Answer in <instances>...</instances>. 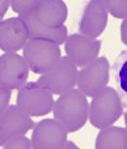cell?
I'll return each instance as SVG.
<instances>
[{
	"mask_svg": "<svg viewBox=\"0 0 127 149\" xmlns=\"http://www.w3.org/2000/svg\"><path fill=\"white\" fill-rule=\"evenodd\" d=\"M31 72L38 75L46 74L61 59L60 46L46 40H29L23 49Z\"/></svg>",
	"mask_w": 127,
	"mask_h": 149,
	"instance_id": "3957f363",
	"label": "cell"
},
{
	"mask_svg": "<svg viewBox=\"0 0 127 149\" xmlns=\"http://www.w3.org/2000/svg\"><path fill=\"white\" fill-rule=\"evenodd\" d=\"M108 9L104 0H92L86 3L80 15L79 33L92 38H98L108 23Z\"/></svg>",
	"mask_w": 127,
	"mask_h": 149,
	"instance_id": "8fae6325",
	"label": "cell"
},
{
	"mask_svg": "<svg viewBox=\"0 0 127 149\" xmlns=\"http://www.w3.org/2000/svg\"><path fill=\"white\" fill-rule=\"evenodd\" d=\"M78 88L61 94L53 104V118L57 120L68 133L80 130L89 120V102Z\"/></svg>",
	"mask_w": 127,
	"mask_h": 149,
	"instance_id": "6da1fadb",
	"label": "cell"
},
{
	"mask_svg": "<svg viewBox=\"0 0 127 149\" xmlns=\"http://www.w3.org/2000/svg\"><path fill=\"white\" fill-rule=\"evenodd\" d=\"M35 121L18 104H10L0 113V145H4L9 139L26 135L35 127Z\"/></svg>",
	"mask_w": 127,
	"mask_h": 149,
	"instance_id": "9c48e42d",
	"label": "cell"
},
{
	"mask_svg": "<svg viewBox=\"0 0 127 149\" xmlns=\"http://www.w3.org/2000/svg\"><path fill=\"white\" fill-rule=\"evenodd\" d=\"M10 98H12V89L6 86L0 84V113L4 112L10 104Z\"/></svg>",
	"mask_w": 127,
	"mask_h": 149,
	"instance_id": "ffe728a7",
	"label": "cell"
},
{
	"mask_svg": "<svg viewBox=\"0 0 127 149\" xmlns=\"http://www.w3.org/2000/svg\"><path fill=\"white\" fill-rule=\"evenodd\" d=\"M28 41V31L19 17L0 22V49L4 54H17Z\"/></svg>",
	"mask_w": 127,
	"mask_h": 149,
	"instance_id": "7c38bea8",
	"label": "cell"
},
{
	"mask_svg": "<svg viewBox=\"0 0 127 149\" xmlns=\"http://www.w3.org/2000/svg\"><path fill=\"white\" fill-rule=\"evenodd\" d=\"M62 149H79V147H78V145H76L75 143H72V141L68 140V141L65 143V145H64Z\"/></svg>",
	"mask_w": 127,
	"mask_h": 149,
	"instance_id": "603a6c76",
	"label": "cell"
},
{
	"mask_svg": "<svg viewBox=\"0 0 127 149\" xmlns=\"http://www.w3.org/2000/svg\"><path fill=\"white\" fill-rule=\"evenodd\" d=\"M1 148L4 149H31L32 148V140L28 139L24 135H19L9 139Z\"/></svg>",
	"mask_w": 127,
	"mask_h": 149,
	"instance_id": "d6986e66",
	"label": "cell"
},
{
	"mask_svg": "<svg viewBox=\"0 0 127 149\" xmlns=\"http://www.w3.org/2000/svg\"><path fill=\"white\" fill-rule=\"evenodd\" d=\"M0 6H1V10H0V19L4 21V15H5V13L8 10L9 6H12V1L10 0H3V1H0Z\"/></svg>",
	"mask_w": 127,
	"mask_h": 149,
	"instance_id": "7402d4cb",
	"label": "cell"
},
{
	"mask_svg": "<svg viewBox=\"0 0 127 149\" xmlns=\"http://www.w3.org/2000/svg\"><path fill=\"white\" fill-rule=\"evenodd\" d=\"M21 21L24 23L27 31H28L29 40H46V41H51L56 45H64L66 38L69 37L68 35V27L65 24L61 27H47L42 24L41 22L36 18L35 13H27L23 15H18Z\"/></svg>",
	"mask_w": 127,
	"mask_h": 149,
	"instance_id": "4fadbf2b",
	"label": "cell"
},
{
	"mask_svg": "<svg viewBox=\"0 0 127 149\" xmlns=\"http://www.w3.org/2000/svg\"><path fill=\"white\" fill-rule=\"evenodd\" d=\"M95 149H127L126 127L111 125L101 129L95 139Z\"/></svg>",
	"mask_w": 127,
	"mask_h": 149,
	"instance_id": "9a60e30c",
	"label": "cell"
},
{
	"mask_svg": "<svg viewBox=\"0 0 127 149\" xmlns=\"http://www.w3.org/2000/svg\"><path fill=\"white\" fill-rule=\"evenodd\" d=\"M119 33H121V41H122V43L127 46V18L122 21L121 28H119Z\"/></svg>",
	"mask_w": 127,
	"mask_h": 149,
	"instance_id": "44dd1931",
	"label": "cell"
},
{
	"mask_svg": "<svg viewBox=\"0 0 127 149\" xmlns=\"http://www.w3.org/2000/svg\"><path fill=\"white\" fill-rule=\"evenodd\" d=\"M112 74L116 91L121 97L123 107L127 108V49L119 52L112 65Z\"/></svg>",
	"mask_w": 127,
	"mask_h": 149,
	"instance_id": "2e32d148",
	"label": "cell"
},
{
	"mask_svg": "<svg viewBox=\"0 0 127 149\" xmlns=\"http://www.w3.org/2000/svg\"><path fill=\"white\" fill-rule=\"evenodd\" d=\"M39 0H12V9L18 15L35 12Z\"/></svg>",
	"mask_w": 127,
	"mask_h": 149,
	"instance_id": "ac0fdd59",
	"label": "cell"
},
{
	"mask_svg": "<svg viewBox=\"0 0 127 149\" xmlns=\"http://www.w3.org/2000/svg\"><path fill=\"white\" fill-rule=\"evenodd\" d=\"M123 116H125V124H126V131H127V111L125 112V115H123Z\"/></svg>",
	"mask_w": 127,
	"mask_h": 149,
	"instance_id": "cb8c5ba5",
	"label": "cell"
},
{
	"mask_svg": "<svg viewBox=\"0 0 127 149\" xmlns=\"http://www.w3.org/2000/svg\"><path fill=\"white\" fill-rule=\"evenodd\" d=\"M33 149H62L68 141V130L55 118H45L32 131Z\"/></svg>",
	"mask_w": 127,
	"mask_h": 149,
	"instance_id": "ba28073f",
	"label": "cell"
},
{
	"mask_svg": "<svg viewBox=\"0 0 127 149\" xmlns=\"http://www.w3.org/2000/svg\"><path fill=\"white\" fill-rule=\"evenodd\" d=\"M111 64L107 57L101 56L89 65L79 70L76 78V86L86 97H94L109 83Z\"/></svg>",
	"mask_w": 127,
	"mask_h": 149,
	"instance_id": "8992f818",
	"label": "cell"
},
{
	"mask_svg": "<svg viewBox=\"0 0 127 149\" xmlns=\"http://www.w3.org/2000/svg\"><path fill=\"white\" fill-rule=\"evenodd\" d=\"M104 4L113 18H127V0H104Z\"/></svg>",
	"mask_w": 127,
	"mask_h": 149,
	"instance_id": "e0dca14e",
	"label": "cell"
},
{
	"mask_svg": "<svg viewBox=\"0 0 127 149\" xmlns=\"http://www.w3.org/2000/svg\"><path fill=\"white\" fill-rule=\"evenodd\" d=\"M17 104L31 117L45 116L53 110V93L38 82H27L18 89Z\"/></svg>",
	"mask_w": 127,
	"mask_h": 149,
	"instance_id": "277c9868",
	"label": "cell"
},
{
	"mask_svg": "<svg viewBox=\"0 0 127 149\" xmlns=\"http://www.w3.org/2000/svg\"><path fill=\"white\" fill-rule=\"evenodd\" d=\"M78 68L68 56H61L60 61L46 74L39 75L37 82L56 96L74 89L78 78Z\"/></svg>",
	"mask_w": 127,
	"mask_h": 149,
	"instance_id": "5b68a950",
	"label": "cell"
},
{
	"mask_svg": "<svg viewBox=\"0 0 127 149\" xmlns=\"http://www.w3.org/2000/svg\"><path fill=\"white\" fill-rule=\"evenodd\" d=\"M102 42L80 33L69 35L65 41L66 56L76 68H84L98 59Z\"/></svg>",
	"mask_w": 127,
	"mask_h": 149,
	"instance_id": "52a82bcc",
	"label": "cell"
},
{
	"mask_svg": "<svg viewBox=\"0 0 127 149\" xmlns=\"http://www.w3.org/2000/svg\"><path fill=\"white\" fill-rule=\"evenodd\" d=\"M35 15L47 27H61L68 19V6L62 0H39Z\"/></svg>",
	"mask_w": 127,
	"mask_h": 149,
	"instance_id": "5bb4252c",
	"label": "cell"
},
{
	"mask_svg": "<svg viewBox=\"0 0 127 149\" xmlns=\"http://www.w3.org/2000/svg\"><path fill=\"white\" fill-rule=\"evenodd\" d=\"M29 70L23 55L3 54L0 56V84L9 87L12 91L19 89L27 83Z\"/></svg>",
	"mask_w": 127,
	"mask_h": 149,
	"instance_id": "30bf717a",
	"label": "cell"
},
{
	"mask_svg": "<svg viewBox=\"0 0 127 149\" xmlns=\"http://www.w3.org/2000/svg\"><path fill=\"white\" fill-rule=\"evenodd\" d=\"M123 108L118 92L107 86L93 97L89 104V121L99 130L111 126L123 115Z\"/></svg>",
	"mask_w": 127,
	"mask_h": 149,
	"instance_id": "7a4b0ae2",
	"label": "cell"
}]
</instances>
